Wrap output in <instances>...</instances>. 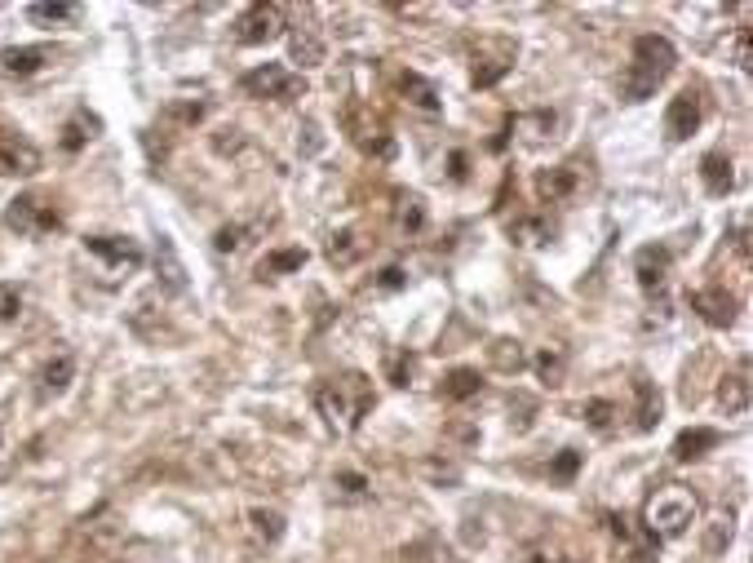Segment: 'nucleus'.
Returning a JSON list of instances; mask_svg holds the SVG:
<instances>
[{"instance_id": "f257e3e1", "label": "nucleus", "mask_w": 753, "mask_h": 563, "mask_svg": "<svg viewBox=\"0 0 753 563\" xmlns=\"http://www.w3.org/2000/svg\"><path fill=\"white\" fill-rule=\"evenodd\" d=\"M678 63V49L665 36H638L634 40V58H629L625 76H621V98L625 102H643L652 98L660 85L669 80V71Z\"/></svg>"}, {"instance_id": "f03ea898", "label": "nucleus", "mask_w": 753, "mask_h": 563, "mask_svg": "<svg viewBox=\"0 0 753 563\" xmlns=\"http://www.w3.org/2000/svg\"><path fill=\"white\" fill-rule=\"evenodd\" d=\"M315 404L324 408L328 426H342V431H359L364 426V417L373 413V382H368L364 373H346L337 377V382H324L315 386Z\"/></svg>"}, {"instance_id": "7ed1b4c3", "label": "nucleus", "mask_w": 753, "mask_h": 563, "mask_svg": "<svg viewBox=\"0 0 753 563\" xmlns=\"http://www.w3.org/2000/svg\"><path fill=\"white\" fill-rule=\"evenodd\" d=\"M696 515H700V506H696V497H691V488L660 484L656 493L647 497V506H643V528L652 532L656 541H674V537H683V532L696 524Z\"/></svg>"}, {"instance_id": "20e7f679", "label": "nucleus", "mask_w": 753, "mask_h": 563, "mask_svg": "<svg viewBox=\"0 0 753 563\" xmlns=\"http://www.w3.org/2000/svg\"><path fill=\"white\" fill-rule=\"evenodd\" d=\"M346 133H350V142H355L364 156H377V160L395 156V138H390L386 120H381L377 111H368L364 102H350L346 107Z\"/></svg>"}, {"instance_id": "39448f33", "label": "nucleus", "mask_w": 753, "mask_h": 563, "mask_svg": "<svg viewBox=\"0 0 753 563\" xmlns=\"http://www.w3.org/2000/svg\"><path fill=\"white\" fill-rule=\"evenodd\" d=\"M5 227L18 235H49L63 227V213L40 196H18V200H9V209H5Z\"/></svg>"}, {"instance_id": "423d86ee", "label": "nucleus", "mask_w": 753, "mask_h": 563, "mask_svg": "<svg viewBox=\"0 0 753 563\" xmlns=\"http://www.w3.org/2000/svg\"><path fill=\"white\" fill-rule=\"evenodd\" d=\"M603 524H607V532L616 537V546H625V559H629V563H652V559H656L660 541H656L643 524H634L629 515H616V510H607Z\"/></svg>"}, {"instance_id": "0eeeda50", "label": "nucleus", "mask_w": 753, "mask_h": 563, "mask_svg": "<svg viewBox=\"0 0 753 563\" xmlns=\"http://www.w3.org/2000/svg\"><path fill=\"white\" fill-rule=\"evenodd\" d=\"M280 32H284L280 5H249L235 18V40H240V45H271Z\"/></svg>"}, {"instance_id": "6e6552de", "label": "nucleus", "mask_w": 753, "mask_h": 563, "mask_svg": "<svg viewBox=\"0 0 753 563\" xmlns=\"http://www.w3.org/2000/svg\"><path fill=\"white\" fill-rule=\"evenodd\" d=\"M240 89L249 98H293L297 89H302V80H297L288 67H280V63H262V67L244 71Z\"/></svg>"}, {"instance_id": "1a4fd4ad", "label": "nucleus", "mask_w": 753, "mask_h": 563, "mask_svg": "<svg viewBox=\"0 0 753 563\" xmlns=\"http://www.w3.org/2000/svg\"><path fill=\"white\" fill-rule=\"evenodd\" d=\"M691 311H696L709 329H731V324H736L740 302H736V293H727L722 284H714V289H696V293H691Z\"/></svg>"}, {"instance_id": "9d476101", "label": "nucleus", "mask_w": 753, "mask_h": 563, "mask_svg": "<svg viewBox=\"0 0 753 563\" xmlns=\"http://www.w3.org/2000/svg\"><path fill=\"white\" fill-rule=\"evenodd\" d=\"M85 253L102 258L111 271H138L142 266V249L125 235H85Z\"/></svg>"}, {"instance_id": "9b49d317", "label": "nucleus", "mask_w": 753, "mask_h": 563, "mask_svg": "<svg viewBox=\"0 0 753 563\" xmlns=\"http://www.w3.org/2000/svg\"><path fill=\"white\" fill-rule=\"evenodd\" d=\"M700 120H705V102H700L696 89H683V94L669 102V111H665V133L674 142H683V138H691V133L700 129Z\"/></svg>"}, {"instance_id": "f8f14e48", "label": "nucleus", "mask_w": 753, "mask_h": 563, "mask_svg": "<svg viewBox=\"0 0 753 563\" xmlns=\"http://www.w3.org/2000/svg\"><path fill=\"white\" fill-rule=\"evenodd\" d=\"M40 169V151H36V142H27V138H18V133H9V129H0V173H36Z\"/></svg>"}, {"instance_id": "ddd939ff", "label": "nucleus", "mask_w": 753, "mask_h": 563, "mask_svg": "<svg viewBox=\"0 0 753 563\" xmlns=\"http://www.w3.org/2000/svg\"><path fill=\"white\" fill-rule=\"evenodd\" d=\"M634 275H638V284H643L647 293H656L660 284H665V275H669V249L665 244H647V249H638Z\"/></svg>"}, {"instance_id": "4468645a", "label": "nucleus", "mask_w": 753, "mask_h": 563, "mask_svg": "<svg viewBox=\"0 0 753 563\" xmlns=\"http://www.w3.org/2000/svg\"><path fill=\"white\" fill-rule=\"evenodd\" d=\"M718 404L727 408V413H745L749 408V360H740L736 368H731V377H722Z\"/></svg>"}, {"instance_id": "2eb2a0df", "label": "nucleus", "mask_w": 753, "mask_h": 563, "mask_svg": "<svg viewBox=\"0 0 753 563\" xmlns=\"http://www.w3.org/2000/svg\"><path fill=\"white\" fill-rule=\"evenodd\" d=\"M399 94H404L417 111H426V116H435V111L443 107V102H439V89L430 85L421 71H404V76H399Z\"/></svg>"}, {"instance_id": "dca6fc26", "label": "nucleus", "mask_w": 753, "mask_h": 563, "mask_svg": "<svg viewBox=\"0 0 753 563\" xmlns=\"http://www.w3.org/2000/svg\"><path fill=\"white\" fill-rule=\"evenodd\" d=\"M718 431L714 426H691V431H683L674 439V462H696V457H705L709 448H718Z\"/></svg>"}, {"instance_id": "f3484780", "label": "nucleus", "mask_w": 753, "mask_h": 563, "mask_svg": "<svg viewBox=\"0 0 753 563\" xmlns=\"http://www.w3.org/2000/svg\"><path fill=\"white\" fill-rule=\"evenodd\" d=\"M510 67H514V45H505L497 58H474L470 85H474V89H492L501 76H510Z\"/></svg>"}, {"instance_id": "a211bd4d", "label": "nucleus", "mask_w": 753, "mask_h": 563, "mask_svg": "<svg viewBox=\"0 0 753 563\" xmlns=\"http://www.w3.org/2000/svg\"><path fill=\"white\" fill-rule=\"evenodd\" d=\"M700 178H705V191H709V196H727V191L736 187V173H731V160L722 156V151H709V156L700 160Z\"/></svg>"}, {"instance_id": "6ab92c4d", "label": "nucleus", "mask_w": 753, "mask_h": 563, "mask_svg": "<svg viewBox=\"0 0 753 563\" xmlns=\"http://www.w3.org/2000/svg\"><path fill=\"white\" fill-rule=\"evenodd\" d=\"M156 266H160V280L169 293H187V271L178 262V249H173L169 235H160V249H156Z\"/></svg>"}, {"instance_id": "aec40b11", "label": "nucleus", "mask_w": 753, "mask_h": 563, "mask_svg": "<svg viewBox=\"0 0 753 563\" xmlns=\"http://www.w3.org/2000/svg\"><path fill=\"white\" fill-rule=\"evenodd\" d=\"M479 391H483V377L474 373V368H452V373L443 377V386H439V395L452 399V404H461V399H474Z\"/></svg>"}, {"instance_id": "412c9836", "label": "nucleus", "mask_w": 753, "mask_h": 563, "mask_svg": "<svg viewBox=\"0 0 753 563\" xmlns=\"http://www.w3.org/2000/svg\"><path fill=\"white\" fill-rule=\"evenodd\" d=\"M576 191V173L572 169H545L541 178H536V196L541 200H550V204H559V200H567Z\"/></svg>"}, {"instance_id": "4be33fe9", "label": "nucleus", "mask_w": 753, "mask_h": 563, "mask_svg": "<svg viewBox=\"0 0 753 563\" xmlns=\"http://www.w3.org/2000/svg\"><path fill=\"white\" fill-rule=\"evenodd\" d=\"M98 129H102V120L94 116V111L80 107L76 116L67 120V129H63V151H80L89 138H98Z\"/></svg>"}, {"instance_id": "5701e85b", "label": "nucleus", "mask_w": 753, "mask_h": 563, "mask_svg": "<svg viewBox=\"0 0 753 563\" xmlns=\"http://www.w3.org/2000/svg\"><path fill=\"white\" fill-rule=\"evenodd\" d=\"M634 395H638V431H656V422H660V391L647 377H634Z\"/></svg>"}, {"instance_id": "b1692460", "label": "nucleus", "mask_w": 753, "mask_h": 563, "mask_svg": "<svg viewBox=\"0 0 753 563\" xmlns=\"http://www.w3.org/2000/svg\"><path fill=\"white\" fill-rule=\"evenodd\" d=\"M488 360L497 373H519L523 364H528V355H523V342H514V337H497V342L488 346Z\"/></svg>"}, {"instance_id": "393cba45", "label": "nucleus", "mask_w": 753, "mask_h": 563, "mask_svg": "<svg viewBox=\"0 0 753 563\" xmlns=\"http://www.w3.org/2000/svg\"><path fill=\"white\" fill-rule=\"evenodd\" d=\"M306 258H311V253L306 249H275V253H266L262 258V266H257V275H293V271H302L306 266Z\"/></svg>"}, {"instance_id": "a878e982", "label": "nucleus", "mask_w": 753, "mask_h": 563, "mask_svg": "<svg viewBox=\"0 0 753 563\" xmlns=\"http://www.w3.org/2000/svg\"><path fill=\"white\" fill-rule=\"evenodd\" d=\"M71 373H76V360L71 355H58V360L45 364V373H40V395H63Z\"/></svg>"}, {"instance_id": "bb28decb", "label": "nucleus", "mask_w": 753, "mask_h": 563, "mask_svg": "<svg viewBox=\"0 0 753 563\" xmlns=\"http://www.w3.org/2000/svg\"><path fill=\"white\" fill-rule=\"evenodd\" d=\"M288 49H293L297 67H319V58H324V45H319V36L311 32V27H297L293 40H288Z\"/></svg>"}, {"instance_id": "cd10ccee", "label": "nucleus", "mask_w": 753, "mask_h": 563, "mask_svg": "<svg viewBox=\"0 0 753 563\" xmlns=\"http://www.w3.org/2000/svg\"><path fill=\"white\" fill-rule=\"evenodd\" d=\"M0 63H5L9 76H32V71H40V63H45V49H5Z\"/></svg>"}, {"instance_id": "c85d7f7f", "label": "nucleus", "mask_w": 753, "mask_h": 563, "mask_svg": "<svg viewBox=\"0 0 753 563\" xmlns=\"http://www.w3.org/2000/svg\"><path fill=\"white\" fill-rule=\"evenodd\" d=\"M359 253H364V244H359L355 231H337L333 240H328V262H333V266H350Z\"/></svg>"}, {"instance_id": "c756f323", "label": "nucleus", "mask_w": 753, "mask_h": 563, "mask_svg": "<svg viewBox=\"0 0 753 563\" xmlns=\"http://www.w3.org/2000/svg\"><path fill=\"white\" fill-rule=\"evenodd\" d=\"M249 524L266 546H275V541L284 537V515H275V510H249Z\"/></svg>"}, {"instance_id": "7c9ffc66", "label": "nucleus", "mask_w": 753, "mask_h": 563, "mask_svg": "<svg viewBox=\"0 0 753 563\" xmlns=\"http://www.w3.org/2000/svg\"><path fill=\"white\" fill-rule=\"evenodd\" d=\"M510 235L519 244H541V240H550V235H554V227H550V222H541V218H523V222H514V227H510Z\"/></svg>"}, {"instance_id": "2f4dec72", "label": "nucleus", "mask_w": 753, "mask_h": 563, "mask_svg": "<svg viewBox=\"0 0 753 563\" xmlns=\"http://www.w3.org/2000/svg\"><path fill=\"white\" fill-rule=\"evenodd\" d=\"M563 351H541L536 355V373H541L545 386H563Z\"/></svg>"}, {"instance_id": "473e14b6", "label": "nucleus", "mask_w": 753, "mask_h": 563, "mask_svg": "<svg viewBox=\"0 0 753 563\" xmlns=\"http://www.w3.org/2000/svg\"><path fill=\"white\" fill-rule=\"evenodd\" d=\"M585 466V453H576V448H563L559 457H554V466H550V475L559 479V484H572L576 479V470Z\"/></svg>"}, {"instance_id": "72a5a7b5", "label": "nucleus", "mask_w": 753, "mask_h": 563, "mask_svg": "<svg viewBox=\"0 0 753 563\" xmlns=\"http://www.w3.org/2000/svg\"><path fill=\"white\" fill-rule=\"evenodd\" d=\"M581 413H585V422H590L594 431H612V413H616V404H612V399H590V404H585Z\"/></svg>"}, {"instance_id": "f704fd0d", "label": "nucleus", "mask_w": 753, "mask_h": 563, "mask_svg": "<svg viewBox=\"0 0 753 563\" xmlns=\"http://www.w3.org/2000/svg\"><path fill=\"white\" fill-rule=\"evenodd\" d=\"M399 227L412 231V235L426 227V204H421V196H404V209H399Z\"/></svg>"}, {"instance_id": "c9c22d12", "label": "nucleus", "mask_w": 753, "mask_h": 563, "mask_svg": "<svg viewBox=\"0 0 753 563\" xmlns=\"http://www.w3.org/2000/svg\"><path fill=\"white\" fill-rule=\"evenodd\" d=\"M27 18L32 23H63V18H76V5H27Z\"/></svg>"}, {"instance_id": "e433bc0d", "label": "nucleus", "mask_w": 753, "mask_h": 563, "mask_svg": "<svg viewBox=\"0 0 753 563\" xmlns=\"http://www.w3.org/2000/svg\"><path fill=\"white\" fill-rule=\"evenodd\" d=\"M23 311V289L18 284H0V320H18Z\"/></svg>"}, {"instance_id": "4c0bfd02", "label": "nucleus", "mask_w": 753, "mask_h": 563, "mask_svg": "<svg viewBox=\"0 0 753 563\" xmlns=\"http://www.w3.org/2000/svg\"><path fill=\"white\" fill-rule=\"evenodd\" d=\"M213 249H218V253H235V249H244V227H222L218 235H213Z\"/></svg>"}, {"instance_id": "58836bf2", "label": "nucleus", "mask_w": 753, "mask_h": 563, "mask_svg": "<svg viewBox=\"0 0 753 563\" xmlns=\"http://www.w3.org/2000/svg\"><path fill=\"white\" fill-rule=\"evenodd\" d=\"M337 488H342V497H368V479L355 475V470H342V475H337Z\"/></svg>"}, {"instance_id": "ea45409f", "label": "nucleus", "mask_w": 753, "mask_h": 563, "mask_svg": "<svg viewBox=\"0 0 753 563\" xmlns=\"http://www.w3.org/2000/svg\"><path fill=\"white\" fill-rule=\"evenodd\" d=\"M727 541H731V519H714V532H709V541H705L709 555H718Z\"/></svg>"}, {"instance_id": "a19ab883", "label": "nucleus", "mask_w": 753, "mask_h": 563, "mask_svg": "<svg viewBox=\"0 0 753 563\" xmlns=\"http://www.w3.org/2000/svg\"><path fill=\"white\" fill-rule=\"evenodd\" d=\"M736 67L740 71H753V49H749V27L736 32Z\"/></svg>"}, {"instance_id": "79ce46f5", "label": "nucleus", "mask_w": 753, "mask_h": 563, "mask_svg": "<svg viewBox=\"0 0 753 563\" xmlns=\"http://www.w3.org/2000/svg\"><path fill=\"white\" fill-rule=\"evenodd\" d=\"M381 289H386V293H399V289H404V284H408V275H404V266H386V271H381Z\"/></svg>"}, {"instance_id": "37998d69", "label": "nucleus", "mask_w": 753, "mask_h": 563, "mask_svg": "<svg viewBox=\"0 0 753 563\" xmlns=\"http://www.w3.org/2000/svg\"><path fill=\"white\" fill-rule=\"evenodd\" d=\"M408 377H412V355H395V360H390V382L408 386Z\"/></svg>"}, {"instance_id": "c03bdc74", "label": "nucleus", "mask_w": 753, "mask_h": 563, "mask_svg": "<svg viewBox=\"0 0 753 563\" xmlns=\"http://www.w3.org/2000/svg\"><path fill=\"white\" fill-rule=\"evenodd\" d=\"M173 116H178L182 125H200V120H204V102H182V107H173Z\"/></svg>"}, {"instance_id": "a18cd8bd", "label": "nucleus", "mask_w": 753, "mask_h": 563, "mask_svg": "<svg viewBox=\"0 0 753 563\" xmlns=\"http://www.w3.org/2000/svg\"><path fill=\"white\" fill-rule=\"evenodd\" d=\"M448 173H452V182H466V165H470V160H466V151H452V160H448Z\"/></svg>"}, {"instance_id": "49530a36", "label": "nucleus", "mask_w": 753, "mask_h": 563, "mask_svg": "<svg viewBox=\"0 0 753 563\" xmlns=\"http://www.w3.org/2000/svg\"><path fill=\"white\" fill-rule=\"evenodd\" d=\"M731 240H736V253H740V258H749V227H745V222L731 231Z\"/></svg>"}, {"instance_id": "de8ad7c7", "label": "nucleus", "mask_w": 753, "mask_h": 563, "mask_svg": "<svg viewBox=\"0 0 753 563\" xmlns=\"http://www.w3.org/2000/svg\"><path fill=\"white\" fill-rule=\"evenodd\" d=\"M559 563H576V559H559Z\"/></svg>"}]
</instances>
